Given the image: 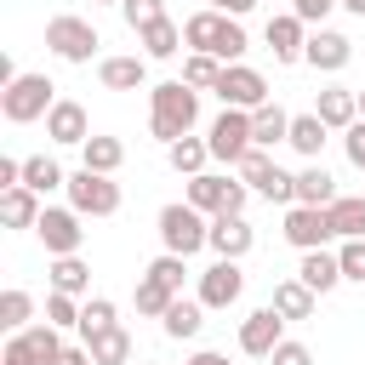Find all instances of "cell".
<instances>
[{
  "mask_svg": "<svg viewBox=\"0 0 365 365\" xmlns=\"http://www.w3.org/2000/svg\"><path fill=\"white\" fill-rule=\"evenodd\" d=\"M297 279H302L314 297H331V291L342 285V262H336V251H302Z\"/></svg>",
  "mask_w": 365,
  "mask_h": 365,
  "instance_id": "7402d4cb",
  "label": "cell"
},
{
  "mask_svg": "<svg viewBox=\"0 0 365 365\" xmlns=\"http://www.w3.org/2000/svg\"><path fill=\"white\" fill-rule=\"evenodd\" d=\"M182 365H228V354H217V348H200V354H188Z\"/></svg>",
  "mask_w": 365,
  "mask_h": 365,
  "instance_id": "f907efd6",
  "label": "cell"
},
{
  "mask_svg": "<svg viewBox=\"0 0 365 365\" xmlns=\"http://www.w3.org/2000/svg\"><path fill=\"white\" fill-rule=\"evenodd\" d=\"M57 103H63V97H57V86H51V74H17V80L0 91V114H6L11 125H34V120H46Z\"/></svg>",
  "mask_w": 365,
  "mask_h": 365,
  "instance_id": "277c9868",
  "label": "cell"
},
{
  "mask_svg": "<svg viewBox=\"0 0 365 365\" xmlns=\"http://www.w3.org/2000/svg\"><path fill=\"white\" fill-rule=\"evenodd\" d=\"M342 154H348L354 171H365V120H354V125L342 131Z\"/></svg>",
  "mask_w": 365,
  "mask_h": 365,
  "instance_id": "ee69618b",
  "label": "cell"
},
{
  "mask_svg": "<svg viewBox=\"0 0 365 365\" xmlns=\"http://www.w3.org/2000/svg\"><path fill=\"white\" fill-rule=\"evenodd\" d=\"M205 160H211V143H205V137H182V143L165 148V165H171L177 177H200Z\"/></svg>",
  "mask_w": 365,
  "mask_h": 365,
  "instance_id": "4dcf8cb0",
  "label": "cell"
},
{
  "mask_svg": "<svg viewBox=\"0 0 365 365\" xmlns=\"http://www.w3.org/2000/svg\"><path fill=\"white\" fill-rule=\"evenodd\" d=\"M143 274H154L160 285H171V291L182 297V279H188V257H171V251H160V257H154Z\"/></svg>",
  "mask_w": 365,
  "mask_h": 365,
  "instance_id": "f35d334b",
  "label": "cell"
},
{
  "mask_svg": "<svg viewBox=\"0 0 365 365\" xmlns=\"http://www.w3.org/2000/svg\"><path fill=\"white\" fill-rule=\"evenodd\" d=\"M23 188H34V194H51V188H68V171L51 160V154H29L23 160Z\"/></svg>",
  "mask_w": 365,
  "mask_h": 365,
  "instance_id": "1f68e13d",
  "label": "cell"
},
{
  "mask_svg": "<svg viewBox=\"0 0 365 365\" xmlns=\"http://www.w3.org/2000/svg\"><path fill=\"white\" fill-rule=\"evenodd\" d=\"M80 308H86L80 297H63V291H51V297H46V319H51L57 331H68V325L80 331Z\"/></svg>",
  "mask_w": 365,
  "mask_h": 365,
  "instance_id": "60d3db41",
  "label": "cell"
},
{
  "mask_svg": "<svg viewBox=\"0 0 365 365\" xmlns=\"http://www.w3.org/2000/svg\"><path fill=\"white\" fill-rule=\"evenodd\" d=\"M51 291H63V297H80L86 302V291H91V268L80 262V257H51Z\"/></svg>",
  "mask_w": 365,
  "mask_h": 365,
  "instance_id": "f1b7e54d",
  "label": "cell"
},
{
  "mask_svg": "<svg viewBox=\"0 0 365 365\" xmlns=\"http://www.w3.org/2000/svg\"><path fill=\"white\" fill-rule=\"evenodd\" d=\"M46 46H51L63 63H91V57H97V46H103V34H97V23H91V17L57 11V17H46Z\"/></svg>",
  "mask_w": 365,
  "mask_h": 365,
  "instance_id": "8992f818",
  "label": "cell"
},
{
  "mask_svg": "<svg viewBox=\"0 0 365 365\" xmlns=\"http://www.w3.org/2000/svg\"><path fill=\"white\" fill-rule=\"evenodd\" d=\"M268 6H274V0H268Z\"/></svg>",
  "mask_w": 365,
  "mask_h": 365,
  "instance_id": "9f6ffc18",
  "label": "cell"
},
{
  "mask_svg": "<svg viewBox=\"0 0 365 365\" xmlns=\"http://www.w3.org/2000/svg\"><path fill=\"white\" fill-rule=\"evenodd\" d=\"M182 46L188 51H211L222 68L228 63H240L245 51H251V40H245V23L240 17H222V11H194V17H182Z\"/></svg>",
  "mask_w": 365,
  "mask_h": 365,
  "instance_id": "7a4b0ae2",
  "label": "cell"
},
{
  "mask_svg": "<svg viewBox=\"0 0 365 365\" xmlns=\"http://www.w3.org/2000/svg\"><path fill=\"white\" fill-rule=\"evenodd\" d=\"M217 257H228V262H240L251 245H257V228L245 222V217H211V240H205Z\"/></svg>",
  "mask_w": 365,
  "mask_h": 365,
  "instance_id": "ffe728a7",
  "label": "cell"
},
{
  "mask_svg": "<svg viewBox=\"0 0 365 365\" xmlns=\"http://www.w3.org/2000/svg\"><path fill=\"white\" fill-rule=\"evenodd\" d=\"M291 11H297L308 29H325V17L336 11V0H291Z\"/></svg>",
  "mask_w": 365,
  "mask_h": 365,
  "instance_id": "7bdbcfd3",
  "label": "cell"
},
{
  "mask_svg": "<svg viewBox=\"0 0 365 365\" xmlns=\"http://www.w3.org/2000/svg\"><path fill=\"white\" fill-rule=\"evenodd\" d=\"M268 365H314V354H308V342H291V336H285V342L268 354Z\"/></svg>",
  "mask_w": 365,
  "mask_h": 365,
  "instance_id": "f6af8a7d",
  "label": "cell"
},
{
  "mask_svg": "<svg viewBox=\"0 0 365 365\" xmlns=\"http://www.w3.org/2000/svg\"><path fill=\"white\" fill-rule=\"evenodd\" d=\"M91 6H120V0H91Z\"/></svg>",
  "mask_w": 365,
  "mask_h": 365,
  "instance_id": "db71d44e",
  "label": "cell"
},
{
  "mask_svg": "<svg viewBox=\"0 0 365 365\" xmlns=\"http://www.w3.org/2000/svg\"><path fill=\"white\" fill-rule=\"evenodd\" d=\"M80 222H86V217H80L74 205H46L40 222H34L46 257H80V245H86V228H80Z\"/></svg>",
  "mask_w": 365,
  "mask_h": 365,
  "instance_id": "30bf717a",
  "label": "cell"
},
{
  "mask_svg": "<svg viewBox=\"0 0 365 365\" xmlns=\"http://www.w3.org/2000/svg\"><path fill=\"white\" fill-rule=\"evenodd\" d=\"M0 365H40V359H34V348H29L23 336H6V348H0Z\"/></svg>",
  "mask_w": 365,
  "mask_h": 365,
  "instance_id": "bcb514c9",
  "label": "cell"
},
{
  "mask_svg": "<svg viewBox=\"0 0 365 365\" xmlns=\"http://www.w3.org/2000/svg\"><path fill=\"white\" fill-rule=\"evenodd\" d=\"M194 211H205V217H245V200H251V188L240 182V177H222V171H200V177H188V194H182Z\"/></svg>",
  "mask_w": 365,
  "mask_h": 365,
  "instance_id": "5b68a950",
  "label": "cell"
},
{
  "mask_svg": "<svg viewBox=\"0 0 365 365\" xmlns=\"http://www.w3.org/2000/svg\"><path fill=\"white\" fill-rule=\"evenodd\" d=\"M331 228L336 240H365V194H342L331 205Z\"/></svg>",
  "mask_w": 365,
  "mask_h": 365,
  "instance_id": "e575fe53",
  "label": "cell"
},
{
  "mask_svg": "<svg viewBox=\"0 0 365 365\" xmlns=\"http://www.w3.org/2000/svg\"><path fill=\"white\" fill-rule=\"evenodd\" d=\"M97 80H103V91H143V86H148V57H143V51L103 57V63H97Z\"/></svg>",
  "mask_w": 365,
  "mask_h": 365,
  "instance_id": "ac0fdd59",
  "label": "cell"
},
{
  "mask_svg": "<svg viewBox=\"0 0 365 365\" xmlns=\"http://www.w3.org/2000/svg\"><path fill=\"white\" fill-rule=\"evenodd\" d=\"M131 302H137V314H148V319H165V308L177 302V291H171V285H160L154 274H143V279H137V291H131Z\"/></svg>",
  "mask_w": 365,
  "mask_h": 365,
  "instance_id": "d590c367",
  "label": "cell"
},
{
  "mask_svg": "<svg viewBox=\"0 0 365 365\" xmlns=\"http://www.w3.org/2000/svg\"><path fill=\"white\" fill-rule=\"evenodd\" d=\"M194 125H200V91L182 86V80H160L148 91V131L171 148V143L194 137Z\"/></svg>",
  "mask_w": 365,
  "mask_h": 365,
  "instance_id": "6da1fadb",
  "label": "cell"
},
{
  "mask_svg": "<svg viewBox=\"0 0 365 365\" xmlns=\"http://www.w3.org/2000/svg\"><path fill=\"white\" fill-rule=\"evenodd\" d=\"M154 228H160V251H171V257H194V251H205V240H211V217L194 211L188 200L160 205Z\"/></svg>",
  "mask_w": 365,
  "mask_h": 365,
  "instance_id": "3957f363",
  "label": "cell"
},
{
  "mask_svg": "<svg viewBox=\"0 0 365 365\" xmlns=\"http://www.w3.org/2000/svg\"><path fill=\"white\" fill-rule=\"evenodd\" d=\"M200 325H205V302H200V297H177V302L165 308V319H160V331H165L171 342H194Z\"/></svg>",
  "mask_w": 365,
  "mask_h": 365,
  "instance_id": "603a6c76",
  "label": "cell"
},
{
  "mask_svg": "<svg viewBox=\"0 0 365 365\" xmlns=\"http://www.w3.org/2000/svg\"><path fill=\"white\" fill-rule=\"evenodd\" d=\"M120 17H125V29H131V34H143L148 23H160V17H165V0H120Z\"/></svg>",
  "mask_w": 365,
  "mask_h": 365,
  "instance_id": "ab89813d",
  "label": "cell"
},
{
  "mask_svg": "<svg viewBox=\"0 0 365 365\" xmlns=\"http://www.w3.org/2000/svg\"><path fill=\"white\" fill-rule=\"evenodd\" d=\"M29 325H34V297H29L23 285H6V291H0V331L17 336V331H29Z\"/></svg>",
  "mask_w": 365,
  "mask_h": 365,
  "instance_id": "d6a6232c",
  "label": "cell"
},
{
  "mask_svg": "<svg viewBox=\"0 0 365 365\" xmlns=\"http://www.w3.org/2000/svg\"><path fill=\"white\" fill-rule=\"evenodd\" d=\"M51 365H97V359H91V348H86V342H63V354H57Z\"/></svg>",
  "mask_w": 365,
  "mask_h": 365,
  "instance_id": "7dc6e473",
  "label": "cell"
},
{
  "mask_svg": "<svg viewBox=\"0 0 365 365\" xmlns=\"http://www.w3.org/2000/svg\"><path fill=\"white\" fill-rule=\"evenodd\" d=\"M86 348H91V359H97V365H131V331H125V325L97 331Z\"/></svg>",
  "mask_w": 365,
  "mask_h": 365,
  "instance_id": "836d02e7",
  "label": "cell"
},
{
  "mask_svg": "<svg viewBox=\"0 0 365 365\" xmlns=\"http://www.w3.org/2000/svg\"><path fill=\"white\" fill-rule=\"evenodd\" d=\"M143 365H165V359H143Z\"/></svg>",
  "mask_w": 365,
  "mask_h": 365,
  "instance_id": "11a10c76",
  "label": "cell"
},
{
  "mask_svg": "<svg viewBox=\"0 0 365 365\" xmlns=\"http://www.w3.org/2000/svg\"><path fill=\"white\" fill-rule=\"evenodd\" d=\"M6 188H23V160H0V194Z\"/></svg>",
  "mask_w": 365,
  "mask_h": 365,
  "instance_id": "c3c4849f",
  "label": "cell"
},
{
  "mask_svg": "<svg viewBox=\"0 0 365 365\" xmlns=\"http://www.w3.org/2000/svg\"><path fill=\"white\" fill-rule=\"evenodd\" d=\"M63 194H68V205H74L80 217H114V211H120V182L103 177V171H86V165L68 171V188H63Z\"/></svg>",
  "mask_w": 365,
  "mask_h": 365,
  "instance_id": "ba28073f",
  "label": "cell"
},
{
  "mask_svg": "<svg viewBox=\"0 0 365 365\" xmlns=\"http://www.w3.org/2000/svg\"><path fill=\"white\" fill-rule=\"evenodd\" d=\"M302 63H308V68H319V74H342V68L354 63V40H348L342 29H314V34H308Z\"/></svg>",
  "mask_w": 365,
  "mask_h": 365,
  "instance_id": "2e32d148",
  "label": "cell"
},
{
  "mask_svg": "<svg viewBox=\"0 0 365 365\" xmlns=\"http://www.w3.org/2000/svg\"><path fill=\"white\" fill-rule=\"evenodd\" d=\"M108 325H120V319H114V302H108V297H86V308H80V342H91V336L108 331Z\"/></svg>",
  "mask_w": 365,
  "mask_h": 365,
  "instance_id": "74e56055",
  "label": "cell"
},
{
  "mask_svg": "<svg viewBox=\"0 0 365 365\" xmlns=\"http://www.w3.org/2000/svg\"><path fill=\"white\" fill-rule=\"evenodd\" d=\"M251 6H262V0H211V11H222V17H245Z\"/></svg>",
  "mask_w": 365,
  "mask_h": 365,
  "instance_id": "681fc988",
  "label": "cell"
},
{
  "mask_svg": "<svg viewBox=\"0 0 365 365\" xmlns=\"http://www.w3.org/2000/svg\"><path fill=\"white\" fill-rule=\"evenodd\" d=\"M336 262H342V279L365 285V240H342L336 245Z\"/></svg>",
  "mask_w": 365,
  "mask_h": 365,
  "instance_id": "b9f144b4",
  "label": "cell"
},
{
  "mask_svg": "<svg viewBox=\"0 0 365 365\" xmlns=\"http://www.w3.org/2000/svg\"><path fill=\"white\" fill-rule=\"evenodd\" d=\"M194 297L205 302V314H211V308H234V302L245 297V274H240V262L217 257L211 268H200V285H194Z\"/></svg>",
  "mask_w": 365,
  "mask_h": 365,
  "instance_id": "7c38bea8",
  "label": "cell"
},
{
  "mask_svg": "<svg viewBox=\"0 0 365 365\" xmlns=\"http://www.w3.org/2000/svg\"><path fill=\"white\" fill-rule=\"evenodd\" d=\"M279 319H314V308H319V297L302 285V279H279L274 285V302H268Z\"/></svg>",
  "mask_w": 365,
  "mask_h": 365,
  "instance_id": "d4e9b609",
  "label": "cell"
},
{
  "mask_svg": "<svg viewBox=\"0 0 365 365\" xmlns=\"http://www.w3.org/2000/svg\"><path fill=\"white\" fill-rule=\"evenodd\" d=\"M217 97H222V108H262V103H274L268 97V80L251 68V63H228L222 68V80H217Z\"/></svg>",
  "mask_w": 365,
  "mask_h": 365,
  "instance_id": "8fae6325",
  "label": "cell"
},
{
  "mask_svg": "<svg viewBox=\"0 0 365 365\" xmlns=\"http://www.w3.org/2000/svg\"><path fill=\"white\" fill-rule=\"evenodd\" d=\"M308 34H314V29H308V23H302L291 6H285V11H274V17H268V29H262V40H268L274 63H285V68H291V63H302V51H308Z\"/></svg>",
  "mask_w": 365,
  "mask_h": 365,
  "instance_id": "4fadbf2b",
  "label": "cell"
},
{
  "mask_svg": "<svg viewBox=\"0 0 365 365\" xmlns=\"http://www.w3.org/2000/svg\"><path fill=\"white\" fill-rule=\"evenodd\" d=\"M325 137H331V125H325V120H319L314 108H308V114H291V137H285V143H291V148H297L302 160H319Z\"/></svg>",
  "mask_w": 365,
  "mask_h": 365,
  "instance_id": "4316f807",
  "label": "cell"
},
{
  "mask_svg": "<svg viewBox=\"0 0 365 365\" xmlns=\"http://www.w3.org/2000/svg\"><path fill=\"white\" fill-rule=\"evenodd\" d=\"M40 211H46V205H40L34 188H6V194H0V222H6V228H34Z\"/></svg>",
  "mask_w": 365,
  "mask_h": 365,
  "instance_id": "83f0119b",
  "label": "cell"
},
{
  "mask_svg": "<svg viewBox=\"0 0 365 365\" xmlns=\"http://www.w3.org/2000/svg\"><path fill=\"white\" fill-rule=\"evenodd\" d=\"M137 46H143V57H177V51H182V23L160 17V23H148V29L137 34Z\"/></svg>",
  "mask_w": 365,
  "mask_h": 365,
  "instance_id": "f546056e",
  "label": "cell"
},
{
  "mask_svg": "<svg viewBox=\"0 0 365 365\" xmlns=\"http://www.w3.org/2000/svg\"><path fill=\"white\" fill-rule=\"evenodd\" d=\"M80 165H86V171H103V177H114V171L125 165V143H120V137H103V131H91V137H86V148H80Z\"/></svg>",
  "mask_w": 365,
  "mask_h": 365,
  "instance_id": "cb8c5ba5",
  "label": "cell"
},
{
  "mask_svg": "<svg viewBox=\"0 0 365 365\" xmlns=\"http://www.w3.org/2000/svg\"><path fill=\"white\" fill-rule=\"evenodd\" d=\"M205 143H211V160H222V165H240L257 143H251V114L245 108H222L211 125H205Z\"/></svg>",
  "mask_w": 365,
  "mask_h": 365,
  "instance_id": "9c48e42d",
  "label": "cell"
},
{
  "mask_svg": "<svg viewBox=\"0 0 365 365\" xmlns=\"http://www.w3.org/2000/svg\"><path fill=\"white\" fill-rule=\"evenodd\" d=\"M297 251H325L336 240L331 228V211H314V205H285V228H279Z\"/></svg>",
  "mask_w": 365,
  "mask_h": 365,
  "instance_id": "5bb4252c",
  "label": "cell"
},
{
  "mask_svg": "<svg viewBox=\"0 0 365 365\" xmlns=\"http://www.w3.org/2000/svg\"><path fill=\"white\" fill-rule=\"evenodd\" d=\"M285 137H291V114H285L279 103L251 108V143H257V148H274V143H285Z\"/></svg>",
  "mask_w": 365,
  "mask_h": 365,
  "instance_id": "484cf974",
  "label": "cell"
},
{
  "mask_svg": "<svg viewBox=\"0 0 365 365\" xmlns=\"http://www.w3.org/2000/svg\"><path fill=\"white\" fill-rule=\"evenodd\" d=\"M342 194H336V177L319 165V160H308L302 171H297V205H314V211H331Z\"/></svg>",
  "mask_w": 365,
  "mask_h": 365,
  "instance_id": "44dd1931",
  "label": "cell"
},
{
  "mask_svg": "<svg viewBox=\"0 0 365 365\" xmlns=\"http://www.w3.org/2000/svg\"><path fill=\"white\" fill-rule=\"evenodd\" d=\"M217 80H222V63H217L211 51H188V57H182V86H194V91H217Z\"/></svg>",
  "mask_w": 365,
  "mask_h": 365,
  "instance_id": "8d00e7d4",
  "label": "cell"
},
{
  "mask_svg": "<svg viewBox=\"0 0 365 365\" xmlns=\"http://www.w3.org/2000/svg\"><path fill=\"white\" fill-rule=\"evenodd\" d=\"M342 11H354V17H365V0H336Z\"/></svg>",
  "mask_w": 365,
  "mask_h": 365,
  "instance_id": "816d5d0a",
  "label": "cell"
},
{
  "mask_svg": "<svg viewBox=\"0 0 365 365\" xmlns=\"http://www.w3.org/2000/svg\"><path fill=\"white\" fill-rule=\"evenodd\" d=\"M234 177H240L251 194H262L268 205H297V177L279 171V165L268 160V148H251V154L234 165Z\"/></svg>",
  "mask_w": 365,
  "mask_h": 365,
  "instance_id": "52a82bcc",
  "label": "cell"
},
{
  "mask_svg": "<svg viewBox=\"0 0 365 365\" xmlns=\"http://www.w3.org/2000/svg\"><path fill=\"white\" fill-rule=\"evenodd\" d=\"M359 120H365V86H359Z\"/></svg>",
  "mask_w": 365,
  "mask_h": 365,
  "instance_id": "f5cc1de1",
  "label": "cell"
},
{
  "mask_svg": "<svg viewBox=\"0 0 365 365\" xmlns=\"http://www.w3.org/2000/svg\"><path fill=\"white\" fill-rule=\"evenodd\" d=\"M314 114H319L331 131H348V125L359 120V91H348V86H336V80H331V86H319V91H314Z\"/></svg>",
  "mask_w": 365,
  "mask_h": 365,
  "instance_id": "d6986e66",
  "label": "cell"
},
{
  "mask_svg": "<svg viewBox=\"0 0 365 365\" xmlns=\"http://www.w3.org/2000/svg\"><path fill=\"white\" fill-rule=\"evenodd\" d=\"M46 137H51L57 148H86V137H91V120H86V108H80L74 97H63V103L46 114Z\"/></svg>",
  "mask_w": 365,
  "mask_h": 365,
  "instance_id": "e0dca14e",
  "label": "cell"
},
{
  "mask_svg": "<svg viewBox=\"0 0 365 365\" xmlns=\"http://www.w3.org/2000/svg\"><path fill=\"white\" fill-rule=\"evenodd\" d=\"M279 342H285V319H279L274 308H251V314L240 319V354H251V359H268Z\"/></svg>",
  "mask_w": 365,
  "mask_h": 365,
  "instance_id": "9a60e30c",
  "label": "cell"
}]
</instances>
